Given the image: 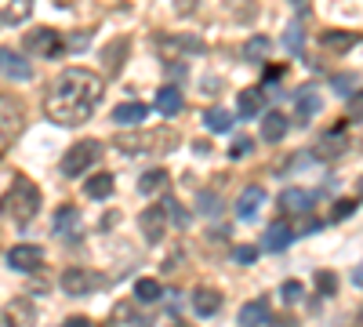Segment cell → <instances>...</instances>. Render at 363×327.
Instances as JSON below:
<instances>
[{
  "label": "cell",
  "mask_w": 363,
  "mask_h": 327,
  "mask_svg": "<svg viewBox=\"0 0 363 327\" xmlns=\"http://www.w3.org/2000/svg\"><path fill=\"white\" fill-rule=\"evenodd\" d=\"M254 258H258V248H251V244L232 248V262H237V266H254Z\"/></svg>",
  "instance_id": "obj_32"
},
{
  "label": "cell",
  "mask_w": 363,
  "mask_h": 327,
  "mask_svg": "<svg viewBox=\"0 0 363 327\" xmlns=\"http://www.w3.org/2000/svg\"><path fill=\"white\" fill-rule=\"evenodd\" d=\"M189 302H193V309H197L200 316H215V313L222 309V295H218V291H211V288L193 291V295H189Z\"/></svg>",
  "instance_id": "obj_16"
},
{
  "label": "cell",
  "mask_w": 363,
  "mask_h": 327,
  "mask_svg": "<svg viewBox=\"0 0 363 327\" xmlns=\"http://www.w3.org/2000/svg\"><path fill=\"white\" fill-rule=\"evenodd\" d=\"M302 295H305V288L298 280H287L284 288H280V298L287 302V305H294V302H302Z\"/></svg>",
  "instance_id": "obj_33"
},
{
  "label": "cell",
  "mask_w": 363,
  "mask_h": 327,
  "mask_svg": "<svg viewBox=\"0 0 363 327\" xmlns=\"http://www.w3.org/2000/svg\"><path fill=\"white\" fill-rule=\"evenodd\" d=\"M164 182H167V174H164L160 167H157V171H145L142 179H138V193H145V196H149V193H160Z\"/></svg>",
  "instance_id": "obj_27"
},
{
  "label": "cell",
  "mask_w": 363,
  "mask_h": 327,
  "mask_svg": "<svg viewBox=\"0 0 363 327\" xmlns=\"http://www.w3.org/2000/svg\"><path fill=\"white\" fill-rule=\"evenodd\" d=\"M312 283H316V291L324 295V298H331V295L338 291V276H334L331 269H319V273L312 276Z\"/></svg>",
  "instance_id": "obj_29"
},
{
  "label": "cell",
  "mask_w": 363,
  "mask_h": 327,
  "mask_svg": "<svg viewBox=\"0 0 363 327\" xmlns=\"http://www.w3.org/2000/svg\"><path fill=\"white\" fill-rule=\"evenodd\" d=\"M8 262H11V269H18V273H37L40 266H44V248H37V244H15L8 251Z\"/></svg>",
  "instance_id": "obj_7"
},
{
  "label": "cell",
  "mask_w": 363,
  "mask_h": 327,
  "mask_svg": "<svg viewBox=\"0 0 363 327\" xmlns=\"http://www.w3.org/2000/svg\"><path fill=\"white\" fill-rule=\"evenodd\" d=\"M84 193L91 196V200H105V196L113 193V174H95V179H88V186H84Z\"/></svg>",
  "instance_id": "obj_23"
},
{
  "label": "cell",
  "mask_w": 363,
  "mask_h": 327,
  "mask_svg": "<svg viewBox=\"0 0 363 327\" xmlns=\"http://www.w3.org/2000/svg\"><path fill=\"white\" fill-rule=\"evenodd\" d=\"M98 98H102V77L77 65V70L58 73V80L51 84V91L44 98V113H48V120H55L62 127H73V124L91 120Z\"/></svg>",
  "instance_id": "obj_1"
},
{
  "label": "cell",
  "mask_w": 363,
  "mask_h": 327,
  "mask_svg": "<svg viewBox=\"0 0 363 327\" xmlns=\"http://www.w3.org/2000/svg\"><path fill=\"white\" fill-rule=\"evenodd\" d=\"M0 73L11 77V80H29L33 77L29 62L22 55H15V51H0Z\"/></svg>",
  "instance_id": "obj_12"
},
{
  "label": "cell",
  "mask_w": 363,
  "mask_h": 327,
  "mask_svg": "<svg viewBox=\"0 0 363 327\" xmlns=\"http://www.w3.org/2000/svg\"><path fill=\"white\" fill-rule=\"evenodd\" d=\"M352 283H356V288H363V266H359V269H352Z\"/></svg>",
  "instance_id": "obj_44"
},
{
  "label": "cell",
  "mask_w": 363,
  "mask_h": 327,
  "mask_svg": "<svg viewBox=\"0 0 363 327\" xmlns=\"http://www.w3.org/2000/svg\"><path fill=\"white\" fill-rule=\"evenodd\" d=\"M26 51L29 55H62V40L55 30H37V33H26Z\"/></svg>",
  "instance_id": "obj_9"
},
{
  "label": "cell",
  "mask_w": 363,
  "mask_h": 327,
  "mask_svg": "<svg viewBox=\"0 0 363 327\" xmlns=\"http://www.w3.org/2000/svg\"><path fill=\"white\" fill-rule=\"evenodd\" d=\"M262 204H265V189H262V186H247V189L240 193V204H237V214L244 218V222H251V218H258Z\"/></svg>",
  "instance_id": "obj_10"
},
{
  "label": "cell",
  "mask_w": 363,
  "mask_h": 327,
  "mask_svg": "<svg viewBox=\"0 0 363 327\" xmlns=\"http://www.w3.org/2000/svg\"><path fill=\"white\" fill-rule=\"evenodd\" d=\"M284 44L291 51H302V22H291L287 33H284Z\"/></svg>",
  "instance_id": "obj_34"
},
{
  "label": "cell",
  "mask_w": 363,
  "mask_h": 327,
  "mask_svg": "<svg viewBox=\"0 0 363 327\" xmlns=\"http://www.w3.org/2000/svg\"><path fill=\"white\" fill-rule=\"evenodd\" d=\"M197 207H200V214L215 218V214L222 211V200H218V193H211V189H200V193H197Z\"/></svg>",
  "instance_id": "obj_28"
},
{
  "label": "cell",
  "mask_w": 363,
  "mask_h": 327,
  "mask_svg": "<svg viewBox=\"0 0 363 327\" xmlns=\"http://www.w3.org/2000/svg\"><path fill=\"white\" fill-rule=\"evenodd\" d=\"M204 124H207V131H215V135H225V131H232V113H225V109H207Z\"/></svg>",
  "instance_id": "obj_24"
},
{
  "label": "cell",
  "mask_w": 363,
  "mask_h": 327,
  "mask_svg": "<svg viewBox=\"0 0 363 327\" xmlns=\"http://www.w3.org/2000/svg\"><path fill=\"white\" fill-rule=\"evenodd\" d=\"M29 320H33V305L26 298L4 305V313H0V327H29Z\"/></svg>",
  "instance_id": "obj_11"
},
{
  "label": "cell",
  "mask_w": 363,
  "mask_h": 327,
  "mask_svg": "<svg viewBox=\"0 0 363 327\" xmlns=\"http://www.w3.org/2000/svg\"><path fill=\"white\" fill-rule=\"evenodd\" d=\"M237 109H240V117H258L262 113V87H251V91H244L240 95V102H237Z\"/></svg>",
  "instance_id": "obj_22"
},
{
  "label": "cell",
  "mask_w": 363,
  "mask_h": 327,
  "mask_svg": "<svg viewBox=\"0 0 363 327\" xmlns=\"http://www.w3.org/2000/svg\"><path fill=\"white\" fill-rule=\"evenodd\" d=\"M80 226V211L77 207H58L55 211V236H73Z\"/></svg>",
  "instance_id": "obj_21"
},
{
  "label": "cell",
  "mask_w": 363,
  "mask_h": 327,
  "mask_svg": "<svg viewBox=\"0 0 363 327\" xmlns=\"http://www.w3.org/2000/svg\"><path fill=\"white\" fill-rule=\"evenodd\" d=\"M309 204H312V196H309L305 189H284V193H280L284 214H302V211H309Z\"/></svg>",
  "instance_id": "obj_18"
},
{
  "label": "cell",
  "mask_w": 363,
  "mask_h": 327,
  "mask_svg": "<svg viewBox=\"0 0 363 327\" xmlns=\"http://www.w3.org/2000/svg\"><path fill=\"white\" fill-rule=\"evenodd\" d=\"M117 146L127 153V157L149 153V146H157L160 153H167L171 146H178V135H175L171 127H160V131H135V135H117Z\"/></svg>",
  "instance_id": "obj_3"
},
{
  "label": "cell",
  "mask_w": 363,
  "mask_h": 327,
  "mask_svg": "<svg viewBox=\"0 0 363 327\" xmlns=\"http://www.w3.org/2000/svg\"><path fill=\"white\" fill-rule=\"evenodd\" d=\"M171 327H189V323H171Z\"/></svg>",
  "instance_id": "obj_45"
},
{
  "label": "cell",
  "mask_w": 363,
  "mask_h": 327,
  "mask_svg": "<svg viewBox=\"0 0 363 327\" xmlns=\"http://www.w3.org/2000/svg\"><path fill=\"white\" fill-rule=\"evenodd\" d=\"M157 109H160V117H175V113H182V91L178 87H160L157 91Z\"/></svg>",
  "instance_id": "obj_19"
},
{
  "label": "cell",
  "mask_w": 363,
  "mask_h": 327,
  "mask_svg": "<svg viewBox=\"0 0 363 327\" xmlns=\"http://www.w3.org/2000/svg\"><path fill=\"white\" fill-rule=\"evenodd\" d=\"M359 84V77L356 73H338L334 80H331V87H334V95H349L352 87Z\"/></svg>",
  "instance_id": "obj_31"
},
{
  "label": "cell",
  "mask_w": 363,
  "mask_h": 327,
  "mask_svg": "<svg viewBox=\"0 0 363 327\" xmlns=\"http://www.w3.org/2000/svg\"><path fill=\"white\" fill-rule=\"evenodd\" d=\"M349 120H363V91L349 102Z\"/></svg>",
  "instance_id": "obj_40"
},
{
  "label": "cell",
  "mask_w": 363,
  "mask_h": 327,
  "mask_svg": "<svg viewBox=\"0 0 363 327\" xmlns=\"http://www.w3.org/2000/svg\"><path fill=\"white\" fill-rule=\"evenodd\" d=\"M145 113H149V109H145L142 102H124V105L113 109V120H117L120 127H138V124L145 120Z\"/></svg>",
  "instance_id": "obj_17"
},
{
  "label": "cell",
  "mask_w": 363,
  "mask_h": 327,
  "mask_svg": "<svg viewBox=\"0 0 363 327\" xmlns=\"http://www.w3.org/2000/svg\"><path fill=\"white\" fill-rule=\"evenodd\" d=\"M359 323H363V309H359Z\"/></svg>",
  "instance_id": "obj_46"
},
{
  "label": "cell",
  "mask_w": 363,
  "mask_h": 327,
  "mask_svg": "<svg viewBox=\"0 0 363 327\" xmlns=\"http://www.w3.org/2000/svg\"><path fill=\"white\" fill-rule=\"evenodd\" d=\"M272 327H298V320H294V316H280Z\"/></svg>",
  "instance_id": "obj_42"
},
{
  "label": "cell",
  "mask_w": 363,
  "mask_h": 327,
  "mask_svg": "<svg viewBox=\"0 0 363 327\" xmlns=\"http://www.w3.org/2000/svg\"><path fill=\"white\" fill-rule=\"evenodd\" d=\"M88 44H91V33H77V37L66 40V48H70V51H84Z\"/></svg>",
  "instance_id": "obj_39"
},
{
  "label": "cell",
  "mask_w": 363,
  "mask_h": 327,
  "mask_svg": "<svg viewBox=\"0 0 363 327\" xmlns=\"http://www.w3.org/2000/svg\"><path fill=\"white\" fill-rule=\"evenodd\" d=\"M0 207H4L8 218H15V226H26L40 211V189L26 179V174H15V182H11L8 196L0 200Z\"/></svg>",
  "instance_id": "obj_2"
},
{
  "label": "cell",
  "mask_w": 363,
  "mask_h": 327,
  "mask_svg": "<svg viewBox=\"0 0 363 327\" xmlns=\"http://www.w3.org/2000/svg\"><path fill=\"white\" fill-rule=\"evenodd\" d=\"M102 283V276L95 269H84V266H73L62 273V291L73 295V298H84V295H91L95 288Z\"/></svg>",
  "instance_id": "obj_6"
},
{
  "label": "cell",
  "mask_w": 363,
  "mask_h": 327,
  "mask_svg": "<svg viewBox=\"0 0 363 327\" xmlns=\"http://www.w3.org/2000/svg\"><path fill=\"white\" fill-rule=\"evenodd\" d=\"M66 327H91V320H84V316H73V320H66Z\"/></svg>",
  "instance_id": "obj_43"
},
{
  "label": "cell",
  "mask_w": 363,
  "mask_h": 327,
  "mask_svg": "<svg viewBox=\"0 0 363 327\" xmlns=\"http://www.w3.org/2000/svg\"><path fill=\"white\" fill-rule=\"evenodd\" d=\"M98 157H102V142L98 139H84L62 157V174H66V179H77V174H84Z\"/></svg>",
  "instance_id": "obj_4"
},
{
  "label": "cell",
  "mask_w": 363,
  "mask_h": 327,
  "mask_svg": "<svg viewBox=\"0 0 363 327\" xmlns=\"http://www.w3.org/2000/svg\"><path fill=\"white\" fill-rule=\"evenodd\" d=\"M291 240H294V229H291L287 222H272V226L265 229L262 248H265V251H284V248H291Z\"/></svg>",
  "instance_id": "obj_14"
},
{
  "label": "cell",
  "mask_w": 363,
  "mask_h": 327,
  "mask_svg": "<svg viewBox=\"0 0 363 327\" xmlns=\"http://www.w3.org/2000/svg\"><path fill=\"white\" fill-rule=\"evenodd\" d=\"M324 44H327V48H334V51H345V48H352V37L349 33H327Z\"/></svg>",
  "instance_id": "obj_37"
},
{
  "label": "cell",
  "mask_w": 363,
  "mask_h": 327,
  "mask_svg": "<svg viewBox=\"0 0 363 327\" xmlns=\"http://www.w3.org/2000/svg\"><path fill=\"white\" fill-rule=\"evenodd\" d=\"M251 149H254V142H251L247 135H240L237 142H232V149H229V157H232V160H240V157H247Z\"/></svg>",
  "instance_id": "obj_38"
},
{
  "label": "cell",
  "mask_w": 363,
  "mask_h": 327,
  "mask_svg": "<svg viewBox=\"0 0 363 327\" xmlns=\"http://www.w3.org/2000/svg\"><path fill=\"white\" fill-rule=\"evenodd\" d=\"M127 51V40H113L110 48H105V58H110V65H105V73H120V55Z\"/></svg>",
  "instance_id": "obj_30"
},
{
  "label": "cell",
  "mask_w": 363,
  "mask_h": 327,
  "mask_svg": "<svg viewBox=\"0 0 363 327\" xmlns=\"http://www.w3.org/2000/svg\"><path fill=\"white\" fill-rule=\"evenodd\" d=\"M138 229H142V236L149 240V244H157V240L164 236V229H167V207H160V204L145 207L138 214Z\"/></svg>",
  "instance_id": "obj_8"
},
{
  "label": "cell",
  "mask_w": 363,
  "mask_h": 327,
  "mask_svg": "<svg viewBox=\"0 0 363 327\" xmlns=\"http://www.w3.org/2000/svg\"><path fill=\"white\" fill-rule=\"evenodd\" d=\"M280 77H284V65H272V70H265V84L280 80Z\"/></svg>",
  "instance_id": "obj_41"
},
{
  "label": "cell",
  "mask_w": 363,
  "mask_h": 327,
  "mask_svg": "<svg viewBox=\"0 0 363 327\" xmlns=\"http://www.w3.org/2000/svg\"><path fill=\"white\" fill-rule=\"evenodd\" d=\"M319 105H324V102H319V95L312 91V87H302V95H298V117H302V120L316 117Z\"/></svg>",
  "instance_id": "obj_25"
},
{
  "label": "cell",
  "mask_w": 363,
  "mask_h": 327,
  "mask_svg": "<svg viewBox=\"0 0 363 327\" xmlns=\"http://www.w3.org/2000/svg\"><path fill=\"white\" fill-rule=\"evenodd\" d=\"M269 48H272L269 37H254V40L247 44V58H262V55H269Z\"/></svg>",
  "instance_id": "obj_35"
},
{
  "label": "cell",
  "mask_w": 363,
  "mask_h": 327,
  "mask_svg": "<svg viewBox=\"0 0 363 327\" xmlns=\"http://www.w3.org/2000/svg\"><path fill=\"white\" fill-rule=\"evenodd\" d=\"M345 146H349V139H345V131H327L324 139L316 142V157L319 160H331V157H338V153H345Z\"/></svg>",
  "instance_id": "obj_13"
},
{
  "label": "cell",
  "mask_w": 363,
  "mask_h": 327,
  "mask_svg": "<svg viewBox=\"0 0 363 327\" xmlns=\"http://www.w3.org/2000/svg\"><path fill=\"white\" fill-rule=\"evenodd\" d=\"M269 323V298H254L240 309V327H262Z\"/></svg>",
  "instance_id": "obj_15"
},
{
  "label": "cell",
  "mask_w": 363,
  "mask_h": 327,
  "mask_svg": "<svg viewBox=\"0 0 363 327\" xmlns=\"http://www.w3.org/2000/svg\"><path fill=\"white\" fill-rule=\"evenodd\" d=\"M284 135H287V117L276 113V109H272V113H265V120H262V139H265V142H280Z\"/></svg>",
  "instance_id": "obj_20"
},
{
  "label": "cell",
  "mask_w": 363,
  "mask_h": 327,
  "mask_svg": "<svg viewBox=\"0 0 363 327\" xmlns=\"http://www.w3.org/2000/svg\"><path fill=\"white\" fill-rule=\"evenodd\" d=\"M164 291H160V280H153V276H142L138 283H135V298L138 302H157Z\"/></svg>",
  "instance_id": "obj_26"
},
{
  "label": "cell",
  "mask_w": 363,
  "mask_h": 327,
  "mask_svg": "<svg viewBox=\"0 0 363 327\" xmlns=\"http://www.w3.org/2000/svg\"><path fill=\"white\" fill-rule=\"evenodd\" d=\"M356 207H359V204L352 200V196H345V200H338V204H334V211H331V218H334V222H341V218H349V214H352Z\"/></svg>",
  "instance_id": "obj_36"
},
{
  "label": "cell",
  "mask_w": 363,
  "mask_h": 327,
  "mask_svg": "<svg viewBox=\"0 0 363 327\" xmlns=\"http://www.w3.org/2000/svg\"><path fill=\"white\" fill-rule=\"evenodd\" d=\"M22 120H26L22 105H18L15 98H8V95H0V149L22 131Z\"/></svg>",
  "instance_id": "obj_5"
}]
</instances>
